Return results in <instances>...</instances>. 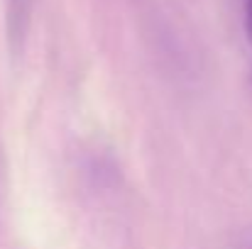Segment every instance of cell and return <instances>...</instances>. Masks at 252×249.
Returning <instances> with one entry per match:
<instances>
[{"label":"cell","mask_w":252,"mask_h":249,"mask_svg":"<svg viewBox=\"0 0 252 249\" xmlns=\"http://www.w3.org/2000/svg\"><path fill=\"white\" fill-rule=\"evenodd\" d=\"M245 15H248V34L252 39V0H248V5H245Z\"/></svg>","instance_id":"cell-1"}]
</instances>
